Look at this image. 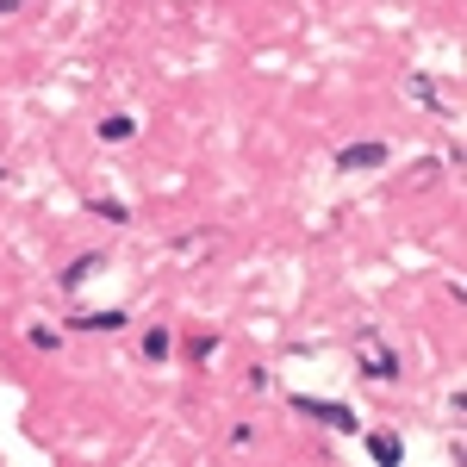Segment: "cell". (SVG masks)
<instances>
[{"mask_svg":"<svg viewBox=\"0 0 467 467\" xmlns=\"http://www.w3.org/2000/svg\"><path fill=\"white\" fill-rule=\"evenodd\" d=\"M100 138H107V144H119V138H131V119H107V125H100Z\"/></svg>","mask_w":467,"mask_h":467,"instance_id":"277c9868","label":"cell"},{"mask_svg":"<svg viewBox=\"0 0 467 467\" xmlns=\"http://www.w3.org/2000/svg\"><path fill=\"white\" fill-rule=\"evenodd\" d=\"M374 455L380 462H399V436H374Z\"/></svg>","mask_w":467,"mask_h":467,"instance_id":"5b68a950","label":"cell"},{"mask_svg":"<svg viewBox=\"0 0 467 467\" xmlns=\"http://www.w3.org/2000/svg\"><path fill=\"white\" fill-rule=\"evenodd\" d=\"M6 6H13V0H6Z\"/></svg>","mask_w":467,"mask_h":467,"instance_id":"8992f818","label":"cell"},{"mask_svg":"<svg viewBox=\"0 0 467 467\" xmlns=\"http://www.w3.org/2000/svg\"><path fill=\"white\" fill-rule=\"evenodd\" d=\"M144 356H150V361L169 356V330H150V337H144Z\"/></svg>","mask_w":467,"mask_h":467,"instance_id":"3957f363","label":"cell"},{"mask_svg":"<svg viewBox=\"0 0 467 467\" xmlns=\"http://www.w3.org/2000/svg\"><path fill=\"white\" fill-rule=\"evenodd\" d=\"M299 411H312V418H324V424H337V431H356V411L349 405H324V399H293Z\"/></svg>","mask_w":467,"mask_h":467,"instance_id":"6da1fadb","label":"cell"},{"mask_svg":"<svg viewBox=\"0 0 467 467\" xmlns=\"http://www.w3.org/2000/svg\"><path fill=\"white\" fill-rule=\"evenodd\" d=\"M374 162H387V144H349L337 156V169H349V175H356V169H374Z\"/></svg>","mask_w":467,"mask_h":467,"instance_id":"7a4b0ae2","label":"cell"}]
</instances>
